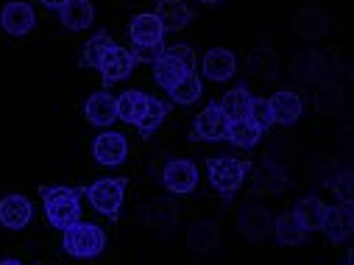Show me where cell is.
I'll use <instances>...</instances> for the list:
<instances>
[{
    "label": "cell",
    "instance_id": "1",
    "mask_svg": "<svg viewBox=\"0 0 354 265\" xmlns=\"http://www.w3.org/2000/svg\"><path fill=\"white\" fill-rule=\"evenodd\" d=\"M84 188H39V199L45 207V218L53 229H64L81 218Z\"/></svg>",
    "mask_w": 354,
    "mask_h": 265
},
{
    "label": "cell",
    "instance_id": "2",
    "mask_svg": "<svg viewBox=\"0 0 354 265\" xmlns=\"http://www.w3.org/2000/svg\"><path fill=\"white\" fill-rule=\"evenodd\" d=\"M290 70L299 81L304 84H324V81H337L340 75V62L332 51L321 53V51H299L290 59Z\"/></svg>",
    "mask_w": 354,
    "mask_h": 265
},
{
    "label": "cell",
    "instance_id": "3",
    "mask_svg": "<svg viewBox=\"0 0 354 265\" xmlns=\"http://www.w3.org/2000/svg\"><path fill=\"white\" fill-rule=\"evenodd\" d=\"M62 246L75 259H93L106 248V232L98 223H84L81 218L62 229Z\"/></svg>",
    "mask_w": 354,
    "mask_h": 265
},
{
    "label": "cell",
    "instance_id": "4",
    "mask_svg": "<svg viewBox=\"0 0 354 265\" xmlns=\"http://www.w3.org/2000/svg\"><path fill=\"white\" fill-rule=\"evenodd\" d=\"M207 170H209V185L223 199H232L243 188L245 176L251 173V162L248 159H237V156H209L207 159Z\"/></svg>",
    "mask_w": 354,
    "mask_h": 265
},
{
    "label": "cell",
    "instance_id": "5",
    "mask_svg": "<svg viewBox=\"0 0 354 265\" xmlns=\"http://www.w3.org/2000/svg\"><path fill=\"white\" fill-rule=\"evenodd\" d=\"M126 188H129V179H123V176H118V179H109V176H104V179H95L93 185L84 188V196L90 199V204L106 215L109 221H118L120 215V207H123V199H126Z\"/></svg>",
    "mask_w": 354,
    "mask_h": 265
},
{
    "label": "cell",
    "instance_id": "6",
    "mask_svg": "<svg viewBox=\"0 0 354 265\" xmlns=\"http://www.w3.org/2000/svg\"><path fill=\"white\" fill-rule=\"evenodd\" d=\"M226 126H229V118L223 115L221 104L212 101L204 107V112H198L196 123H193V131H190V140L193 143H218V140H226Z\"/></svg>",
    "mask_w": 354,
    "mask_h": 265
},
{
    "label": "cell",
    "instance_id": "7",
    "mask_svg": "<svg viewBox=\"0 0 354 265\" xmlns=\"http://www.w3.org/2000/svg\"><path fill=\"white\" fill-rule=\"evenodd\" d=\"M162 185L173 196H187L198 188V167L190 159H170L162 170Z\"/></svg>",
    "mask_w": 354,
    "mask_h": 265
},
{
    "label": "cell",
    "instance_id": "8",
    "mask_svg": "<svg viewBox=\"0 0 354 265\" xmlns=\"http://www.w3.org/2000/svg\"><path fill=\"white\" fill-rule=\"evenodd\" d=\"M34 23H37V15L31 9V3L26 0H12L0 9V28H3L9 37H26L34 31Z\"/></svg>",
    "mask_w": 354,
    "mask_h": 265
},
{
    "label": "cell",
    "instance_id": "9",
    "mask_svg": "<svg viewBox=\"0 0 354 265\" xmlns=\"http://www.w3.org/2000/svg\"><path fill=\"white\" fill-rule=\"evenodd\" d=\"M137 62L131 56L129 48H120V45H112L106 51V56L101 59V78H104V86H112V84H120L123 78H129L134 73Z\"/></svg>",
    "mask_w": 354,
    "mask_h": 265
},
{
    "label": "cell",
    "instance_id": "10",
    "mask_svg": "<svg viewBox=\"0 0 354 265\" xmlns=\"http://www.w3.org/2000/svg\"><path fill=\"white\" fill-rule=\"evenodd\" d=\"M321 232L335 243H346L354 232V212H351V204H335V207H326L324 210V221H321Z\"/></svg>",
    "mask_w": 354,
    "mask_h": 265
},
{
    "label": "cell",
    "instance_id": "11",
    "mask_svg": "<svg viewBox=\"0 0 354 265\" xmlns=\"http://www.w3.org/2000/svg\"><path fill=\"white\" fill-rule=\"evenodd\" d=\"M93 156H95L98 165L115 167V165L126 162V156H129V143H126V137L118 134V131H104V134H98L95 143H93Z\"/></svg>",
    "mask_w": 354,
    "mask_h": 265
},
{
    "label": "cell",
    "instance_id": "12",
    "mask_svg": "<svg viewBox=\"0 0 354 265\" xmlns=\"http://www.w3.org/2000/svg\"><path fill=\"white\" fill-rule=\"evenodd\" d=\"M31 215H34V207L23 193H9L0 199V223L6 229H12V232L26 229L31 223Z\"/></svg>",
    "mask_w": 354,
    "mask_h": 265
},
{
    "label": "cell",
    "instance_id": "13",
    "mask_svg": "<svg viewBox=\"0 0 354 265\" xmlns=\"http://www.w3.org/2000/svg\"><path fill=\"white\" fill-rule=\"evenodd\" d=\"M237 229H240V235L245 240L259 243V240H265V237L274 232V218H271V212L265 210V207H248V210L240 212Z\"/></svg>",
    "mask_w": 354,
    "mask_h": 265
},
{
    "label": "cell",
    "instance_id": "14",
    "mask_svg": "<svg viewBox=\"0 0 354 265\" xmlns=\"http://www.w3.org/2000/svg\"><path fill=\"white\" fill-rule=\"evenodd\" d=\"M288 185H290L288 170L277 167V165H265V162H262V167L254 173V179H251V190L257 196H262V199H271V196L285 193Z\"/></svg>",
    "mask_w": 354,
    "mask_h": 265
},
{
    "label": "cell",
    "instance_id": "15",
    "mask_svg": "<svg viewBox=\"0 0 354 265\" xmlns=\"http://www.w3.org/2000/svg\"><path fill=\"white\" fill-rule=\"evenodd\" d=\"M84 118L90 126L106 129L118 120V98H112L109 93H95L84 101Z\"/></svg>",
    "mask_w": 354,
    "mask_h": 265
},
{
    "label": "cell",
    "instance_id": "16",
    "mask_svg": "<svg viewBox=\"0 0 354 265\" xmlns=\"http://www.w3.org/2000/svg\"><path fill=\"white\" fill-rule=\"evenodd\" d=\"M142 218L151 229L170 232V229H176V223H179V201L176 199H153L145 204Z\"/></svg>",
    "mask_w": 354,
    "mask_h": 265
},
{
    "label": "cell",
    "instance_id": "17",
    "mask_svg": "<svg viewBox=\"0 0 354 265\" xmlns=\"http://www.w3.org/2000/svg\"><path fill=\"white\" fill-rule=\"evenodd\" d=\"M326 28H329V17H326V12L318 9V6H304V9H299V15H296V20H293L296 37H299V39H307V42L321 39V37L326 34Z\"/></svg>",
    "mask_w": 354,
    "mask_h": 265
},
{
    "label": "cell",
    "instance_id": "18",
    "mask_svg": "<svg viewBox=\"0 0 354 265\" xmlns=\"http://www.w3.org/2000/svg\"><path fill=\"white\" fill-rule=\"evenodd\" d=\"M268 104H271V112H274V126H293L304 112L301 95L293 93V90H277L268 98Z\"/></svg>",
    "mask_w": 354,
    "mask_h": 265
},
{
    "label": "cell",
    "instance_id": "19",
    "mask_svg": "<svg viewBox=\"0 0 354 265\" xmlns=\"http://www.w3.org/2000/svg\"><path fill=\"white\" fill-rule=\"evenodd\" d=\"M153 15L159 17L165 34L167 31H182L187 23L196 20V12L185 3V0H156V12Z\"/></svg>",
    "mask_w": 354,
    "mask_h": 265
},
{
    "label": "cell",
    "instance_id": "20",
    "mask_svg": "<svg viewBox=\"0 0 354 265\" xmlns=\"http://www.w3.org/2000/svg\"><path fill=\"white\" fill-rule=\"evenodd\" d=\"M245 67L254 78H274L279 73V53L271 48V42H259L248 51Z\"/></svg>",
    "mask_w": 354,
    "mask_h": 265
},
{
    "label": "cell",
    "instance_id": "21",
    "mask_svg": "<svg viewBox=\"0 0 354 265\" xmlns=\"http://www.w3.org/2000/svg\"><path fill=\"white\" fill-rule=\"evenodd\" d=\"M129 37L134 45H159L165 37V28L159 23L156 15L145 12V15H134L129 23Z\"/></svg>",
    "mask_w": 354,
    "mask_h": 265
},
{
    "label": "cell",
    "instance_id": "22",
    "mask_svg": "<svg viewBox=\"0 0 354 265\" xmlns=\"http://www.w3.org/2000/svg\"><path fill=\"white\" fill-rule=\"evenodd\" d=\"M237 73V59L226 48H212L204 53V75L209 81H226Z\"/></svg>",
    "mask_w": 354,
    "mask_h": 265
},
{
    "label": "cell",
    "instance_id": "23",
    "mask_svg": "<svg viewBox=\"0 0 354 265\" xmlns=\"http://www.w3.org/2000/svg\"><path fill=\"white\" fill-rule=\"evenodd\" d=\"M59 20L70 31H84V28L93 26L95 9H93L90 0H67V3L59 9Z\"/></svg>",
    "mask_w": 354,
    "mask_h": 265
},
{
    "label": "cell",
    "instance_id": "24",
    "mask_svg": "<svg viewBox=\"0 0 354 265\" xmlns=\"http://www.w3.org/2000/svg\"><path fill=\"white\" fill-rule=\"evenodd\" d=\"M310 229L296 218V212H282L274 218V237L279 246H301L307 240Z\"/></svg>",
    "mask_w": 354,
    "mask_h": 265
},
{
    "label": "cell",
    "instance_id": "25",
    "mask_svg": "<svg viewBox=\"0 0 354 265\" xmlns=\"http://www.w3.org/2000/svg\"><path fill=\"white\" fill-rule=\"evenodd\" d=\"M313 104L315 109L324 115V118H337L343 112V86L337 81H324L318 84V90L313 95Z\"/></svg>",
    "mask_w": 354,
    "mask_h": 265
},
{
    "label": "cell",
    "instance_id": "26",
    "mask_svg": "<svg viewBox=\"0 0 354 265\" xmlns=\"http://www.w3.org/2000/svg\"><path fill=\"white\" fill-rule=\"evenodd\" d=\"M187 73H190V67H187L182 59L170 56V53H162V56L153 62V78H156V84L162 86V90H170V86L179 84Z\"/></svg>",
    "mask_w": 354,
    "mask_h": 265
},
{
    "label": "cell",
    "instance_id": "27",
    "mask_svg": "<svg viewBox=\"0 0 354 265\" xmlns=\"http://www.w3.org/2000/svg\"><path fill=\"white\" fill-rule=\"evenodd\" d=\"M262 134L265 131L251 118H237V120H229V126H226V140L232 145H237V148H254V145H259Z\"/></svg>",
    "mask_w": 354,
    "mask_h": 265
},
{
    "label": "cell",
    "instance_id": "28",
    "mask_svg": "<svg viewBox=\"0 0 354 265\" xmlns=\"http://www.w3.org/2000/svg\"><path fill=\"white\" fill-rule=\"evenodd\" d=\"M187 246H190L193 251H198V254L218 248V246H221V229H218V223H212V221H198V223H193V226L187 229Z\"/></svg>",
    "mask_w": 354,
    "mask_h": 265
},
{
    "label": "cell",
    "instance_id": "29",
    "mask_svg": "<svg viewBox=\"0 0 354 265\" xmlns=\"http://www.w3.org/2000/svg\"><path fill=\"white\" fill-rule=\"evenodd\" d=\"M145 109H148V95L140 90H126L118 98V120H123L129 126H137L142 120Z\"/></svg>",
    "mask_w": 354,
    "mask_h": 265
},
{
    "label": "cell",
    "instance_id": "30",
    "mask_svg": "<svg viewBox=\"0 0 354 265\" xmlns=\"http://www.w3.org/2000/svg\"><path fill=\"white\" fill-rule=\"evenodd\" d=\"M115 45V39L109 37V31H98L93 39H86L84 42V51H81V59H78V64L81 67H101V59L106 56V51Z\"/></svg>",
    "mask_w": 354,
    "mask_h": 265
},
{
    "label": "cell",
    "instance_id": "31",
    "mask_svg": "<svg viewBox=\"0 0 354 265\" xmlns=\"http://www.w3.org/2000/svg\"><path fill=\"white\" fill-rule=\"evenodd\" d=\"M218 104H221V109H223V115L229 120H237V118H248L251 95H248V90L243 84H237V86H232V90H226V95Z\"/></svg>",
    "mask_w": 354,
    "mask_h": 265
},
{
    "label": "cell",
    "instance_id": "32",
    "mask_svg": "<svg viewBox=\"0 0 354 265\" xmlns=\"http://www.w3.org/2000/svg\"><path fill=\"white\" fill-rule=\"evenodd\" d=\"M167 93H170V101H173V104L190 107V104H196V101L201 98V78L196 75V70H190L179 84H173Z\"/></svg>",
    "mask_w": 354,
    "mask_h": 265
},
{
    "label": "cell",
    "instance_id": "33",
    "mask_svg": "<svg viewBox=\"0 0 354 265\" xmlns=\"http://www.w3.org/2000/svg\"><path fill=\"white\" fill-rule=\"evenodd\" d=\"M324 210H326V204L318 199V196H304V199H299V204H296V218L310 229V232H315V229H321V221H324Z\"/></svg>",
    "mask_w": 354,
    "mask_h": 265
},
{
    "label": "cell",
    "instance_id": "34",
    "mask_svg": "<svg viewBox=\"0 0 354 265\" xmlns=\"http://www.w3.org/2000/svg\"><path fill=\"white\" fill-rule=\"evenodd\" d=\"M165 118H167V104L159 101V98H153V95H148V109H145L142 120L137 123V129L142 131V137H151L165 123Z\"/></svg>",
    "mask_w": 354,
    "mask_h": 265
},
{
    "label": "cell",
    "instance_id": "35",
    "mask_svg": "<svg viewBox=\"0 0 354 265\" xmlns=\"http://www.w3.org/2000/svg\"><path fill=\"white\" fill-rule=\"evenodd\" d=\"M248 118L262 129L268 131L274 126V112H271V104L268 98H251V107H248Z\"/></svg>",
    "mask_w": 354,
    "mask_h": 265
},
{
    "label": "cell",
    "instance_id": "36",
    "mask_svg": "<svg viewBox=\"0 0 354 265\" xmlns=\"http://www.w3.org/2000/svg\"><path fill=\"white\" fill-rule=\"evenodd\" d=\"M329 188L340 204H354V173L351 170H343L340 176H335V182H329Z\"/></svg>",
    "mask_w": 354,
    "mask_h": 265
},
{
    "label": "cell",
    "instance_id": "37",
    "mask_svg": "<svg viewBox=\"0 0 354 265\" xmlns=\"http://www.w3.org/2000/svg\"><path fill=\"white\" fill-rule=\"evenodd\" d=\"M262 162L265 165H277V167H288L293 162V151H290L288 143H271V148L265 151Z\"/></svg>",
    "mask_w": 354,
    "mask_h": 265
},
{
    "label": "cell",
    "instance_id": "38",
    "mask_svg": "<svg viewBox=\"0 0 354 265\" xmlns=\"http://www.w3.org/2000/svg\"><path fill=\"white\" fill-rule=\"evenodd\" d=\"M162 53H165V42H159V45H134L131 48L134 62H145V64H153Z\"/></svg>",
    "mask_w": 354,
    "mask_h": 265
},
{
    "label": "cell",
    "instance_id": "39",
    "mask_svg": "<svg viewBox=\"0 0 354 265\" xmlns=\"http://www.w3.org/2000/svg\"><path fill=\"white\" fill-rule=\"evenodd\" d=\"M165 53L176 56V59H182L190 70H196V51L190 45H165Z\"/></svg>",
    "mask_w": 354,
    "mask_h": 265
},
{
    "label": "cell",
    "instance_id": "40",
    "mask_svg": "<svg viewBox=\"0 0 354 265\" xmlns=\"http://www.w3.org/2000/svg\"><path fill=\"white\" fill-rule=\"evenodd\" d=\"M39 3H42L45 9H56V12H59V9L67 3V0H39Z\"/></svg>",
    "mask_w": 354,
    "mask_h": 265
},
{
    "label": "cell",
    "instance_id": "41",
    "mask_svg": "<svg viewBox=\"0 0 354 265\" xmlns=\"http://www.w3.org/2000/svg\"><path fill=\"white\" fill-rule=\"evenodd\" d=\"M0 265H20V259L17 257H3V259H0Z\"/></svg>",
    "mask_w": 354,
    "mask_h": 265
},
{
    "label": "cell",
    "instance_id": "42",
    "mask_svg": "<svg viewBox=\"0 0 354 265\" xmlns=\"http://www.w3.org/2000/svg\"><path fill=\"white\" fill-rule=\"evenodd\" d=\"M201 3H204V6H218L221 0H201Z\"/></svg>",
    "mask_w": 354,
    "mask_h": 265
}]
</instances>
